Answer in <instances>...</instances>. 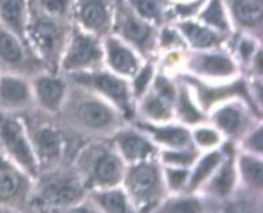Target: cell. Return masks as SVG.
<instances>
[{
	"instance_id": "obj_18",
	"label": "cell",
	"mask_w": 263,
	"mask_h": 213,
	"mask_svg": "<svg viewBox=\"0 0 263 213\" xmlns=\"http://www.w3.org/2000/svg\"><path fill=\"white\" fill-rule=\"evenodd\" d=\"M35 147L40 158L49 161L57 158L60 152V137L52 129H42L35 134Z\"/></svg>"
},
{
	"instance_id": "obj_7",
	"label": "cell",
	"mask_w": 263,
	"mask_h": 213,
	"mask_svg": "<svg viewBox=\"0 0 263 213\" xmlns=\"http://www.w3.org/2000/svg\"><path fill=\"white\" fill-rule=\"evenodd\" d=\"M108 60L114 71L120 74H134L137 71V60L134 54L116 38H109L106 43Z\"/></svg>"
},
{
	"instance_id": "obj_25",
	"label": "cell",
	"mask_w": 263,
	"mask_h": 213,
	"mask_svg": "<svg viewBox=\"0 0 263 213\" xmlns=\"http://www.w3.org/2000/svg\"><path fill=\"white\" fill-rule=\"evenodd\" d=\"M220 163V154L219 152H214V154H210V155H206L200 163H199V166H197V169H196V172H194V175H193V178H191V187H196V186H199L214 169H216V166Z\"/></svg>"
},
{
	"instance_id": "obj_40",
	"label": "cell",
	"mask_w": 263,
	"mask_h": 213,
	"mask_svg": "<svg viewBox=\"0 0 263 213\" xmlns=\"http://www.w3.org/2000/svg\"><path fill=\"white\" fill-rule=\"evenodd\" d=\"M251 146H253L257 152H262V131H260V129L253 135V143H251Z\"/></svg>"
},
{
	"instance_id": "obj_35",
	"label": "cell",
	"mask_w": 263,
	"mask_h": 213,
	"mask_svg": "<svg viewBox=\"0 0 263 213\" xmlns=\"http://www.w3.org/2000/svg\"><path fill=\"white\" fill-rule=\"evenodd\" d=\"M156 89H157V92H159V97H162L165 101H173V100L176 98V91H174V88L171 86V83H170L168 80H165V78H162V77L157 78V81H156Z\"/></svg>"
},
{
	"instance_id": "obj_31",
	"label": "cell",
	"mask_w": 263,
	"mask_h": 213,
	"mask_svg": "<svg viewBox=\"0 0 263 213\" xmlns=\"http://www.w3.org/2000/svg\"><path fill=\"white\" fill-rule=\"evenodd\" d=\"M131 3L134 5L136 11L146 17V18H153V20H159L162 9H160V3L159 0H131Z\"/></svg>"
},
{
	"instance_id": "obj_29",
	"label": "cell",
	"mask_w": 263,
	"mask_h": 213,
	"mask_svg": "<svg viewBox=\"0 0 263 213\" xmlns=\"http://www.w3.org/2000/svg\"><path fill=\"white\" fill-rule=\"evenodd\" d=\"M145 112L153 118H168L170 117L168 101H165L159 95H151L145 101Z\"/></svg>"
},
{
	"instance_id": "obj_15",
	"label": "cell",
	"mask_w": 263,
	"mask_h": 213,
	"mask_svg": "<svg viewBox=\"0 0 263 213\" xmlns=\"http://www.w3.org/2000/svg\"><path fill=\"white\" fill-rule=\"evenodd\" d=\"M120 149L128 160H142L153 152L151 144L137 134H123L119 138Z\"/></svg>"
},
{
	"instance_id": "obj_4",
	"label": "cell",
	"mask_w": 263,
	"mask_h": 213,
	"mask_svg": "<svg viewBox=\"0 0 263 213\" xmlns=\"http://www.w3.org/2000/svg\"><path fill=\"white\" fill-rule=\"evenodd\" d=\"M89 83L94 88H97L100 92H103L106 97H109L112 101H116L123 111H129V97L125 81L108 72H100L91 75Z\"/></svg>"
},
{
	"instance_id": "obj_8",
	"label": "cell",
	"mask_w": 263,
	"mask_h": 213,
	"mask_svg": "<svg viewBox=\"0 0 263 213\" xmlns=\"http://www.w3.org/2000/svg\"><path fill=\"white\" fill-rule=\"evenodd\" d=\"M82 197V189L74 181H57L49 184L43 192V200L48 204L66 206Z\"/></svg>"
},
{
	"instance_id": "obj_34",
	"label": "cell",
	"mask_w": 263,
	"mask_h": 213,
	"mask_svg": "<svg viewBox=\"0 0 263 213\" xmlns=\"http://www.w3.org/2000/svg\"><path fill=\"white\" fill-rule=\"evenodd\" d=\"M151 77H153V68L151 66H146V68H143L139 72V75L136 77V81H134V89H136L137 95L143 94V91L146 89L148 83L151 81Z\"/></svg>"
},
{
	"instance_id": "obj_38",
	"label": "cell",
	"mask_w": 263,
	"mask_h": 213,
	"mask_svg": "<svg viewBox=\"0 0 263 213\" xmlns=\"http://www.w3.org/2000/svg\"><path fill=\"white\" fill-rule=\"evenodd\" d=\"M186 177H188V172L186 171H180V169H170L168 171V183L174 189L180 187L185 183Z\"/></svg>"
},
{
	"instance_id": "obj_17",
	"label": "cell",
	"mask_w": 263,
	"mask_h": 213,
	"mask_svg": "<svg viewBox=\"0 0 263 213\" xmlns=\"http://www.w3.org/2000/svg\"><path fill=\"white\" fill-rule=\"evenodd\" d=\"M180 31L188 38V41L196 48H210L217 43V35L211 32L208 28H203L193 22L180 23Z\"/></svg>"
},
{
	"instance_id": "obj_27",
	"label": "cell",
	"mask_w": 263,
	"mask_h": 213,
	"mask_svg": "<svg viewBox=\"0 0 263 213\" xmlns=\"http://www.w3.org/2000/svg\"><path fill=\"white\" fill-rule=\"evenodd\" d=\"M18 178L14 172L8 169H0V200L12 197L18 190Z\"/></svg>"
},
{
	"instance_id": "obj_20",
	"label": "cell",
	"mask_w": 263,
	"mask_h": 213,
	"mask_svg": "<svg viewBox=\"0 0 263 213\" xmlns=\"http://www.w3.org/2000/svg\"><path fill=\"white\" fill-rule=\"evenodd\" d=\"M148 131H151V134H154L156 140H159L160 143H165L168 146L183 147L190 143V134L182 127H174V126L153 127V126H148Z\"/></svg>"
},
{
	"instance_id": "obj_5",
	"label": "cell",
	"mask_w": 263,
	"mask_h": 213,
	"mask_svg": "<svg viewBox=\"0 0 263 213\" xmlns=\"http://www.w3.org/2000/svg\"><path fill=\"white\" fill-rule=\"evenodd\" d=\"M119 26L122 35L139 48H146V45L151 41V28L136 15L129 14V11L122 14Z\"/></svg>"
},
{
	"instance_id": "obj_13",
	"label": "cell",
	"mask_w": 263,
	"mask_h": 213,
	"mask_svg": "<svg viewBox=\"0 0 263 213\" xmlns=\"http://www.w3.org/2000/svg\"><path fill=\"white\" fill-rule=\"evenodd\" d=\"M194 68L199 72H203L206 75H216V77H225V75H231L234 72L233 61L228 57L219 55V54L200 55L196 60Z\"/></svg>"
},
{
	"instance_id": "obj_6",
	"label": "cell",
	"mask_w": 263,
	"mask_h": 213,
	"mask_svg": "<svg viewBox=\"0 0 263 213\" xmlns=\"http://www.w3.org/2000/svg\"><path fill=\"white\" fill-rule=\"evenodd\" d=\"M82 23L91 31H105L109 22V12L102 0H85L79 11Z\"/></svg>"
},
{
	"instance_id": "obj_28",
	"label": "cell",
	"mask_w": 263,
	"mask_h": 213,
	"mask_svg": "<svg viewBox=\"0 0 263 213\" xmlns=\"http://www.w3.org/2000/svg\"><path fill=\"white\" fill-rule=\"evenodd\" d=\"M233 183H234V171H233V166L231 164H227L219 172V175L214 178V181H213V190L217 192V194H220V195H227L231 190Z\"/></svg>"
},
{
	"instance_id": "obj_19",
	"label": "cell",
	"mask_w": 263,
	"mask_h": 213,
	"mask_svg": "<svg viewBox=\"0 0 263 213\" xmlns=\"http://www.w3.org/2000/svg\"><path fill=\"white\" fill-rule=\"evenodd\" d=\"M0 17L3 23L22 34L23 32V3L22 0H0Z\"/></svg>"
},
{
	"instance_id": "obj_43",
	"label": "cell",
	"mask_w": 263,
	"mask_h": 213,
	"mask_svg": "<svg viewBox=\"0 0 263 213\" xmlns=\"http://www.w3.org/2000/svg\"><path fill=\"white\" fill-rule=\"evenodd\" d=\"M60 213H89L86 212L85 209H69V210H63V212Z\"/></svg>"
},
{
	"instance_id": "obj_42",
	"label": "cell",
	"mask_w": 263,
	"mask_h": 213,
	"mask_svg": "<svg viewBox=\"0 0 263 213\" xmlns=\"http://www.w3.org/2000/svg\"><path fill=\"white\" fill-rule=\"evenodd\" d=\"M240 52L243 54V57H250V54H253V43L251 41H245L240 46Z\"/></svg>"
},
{
	"instance_id": "obj_32",
	"label": "cell",
	"mask_w": 263,
	"mask_h": 213,
	"mask_svg": "<svg viewBox=\"0 0 263 213\" xmlns=\"http://www.w3.org/2000/svg\"><path fill=\"white\" fill-rule=\"evenodd\" d=\"M166 213H200L202 212V206L197 200L193 198H185V200H177L173 201L171 204H168V207L165 209Z\"/></svg>"
},
{
	"instance_id": "obj_9",
	"label": "cell",
	"mask_w": 263,
	"mask_h": 213,
	"mask_svg": "<svg viewBox=\"0 0 263 213\" xmlns=\"http://www.w3.org/2000/svg\"><path fill=\"white\" fill-rule=\"evenodd\" d=\"M80 120L92 129H103L112 123V112L99 101H85L79 108Z\"/></svg>"
},
{
	"instance_id": "obj_24",
	"label": "cell",
	"mask_w": 263,
	"mask_h": 213,
	"mask_svg": "<svg viewBox=\"0 0 263 213\" xmlns=\"http://www.w3.org/2000/svg\"><path fill=\"white\" fill-rule=\"evenodd\" d=\"M240 120H242L240 118V112L237 109H234V108H225V109L219 111L217 115H216L217 126L222 131L228 132V134H234L239 129Z\"/></svg>"
},
{
	"instance_id": "obj_36",
	"label": "cell",
	"mask_w": 263,
	"mask_h": 213,
	"mask_svg": "<svg viewBox=\"0 0 263 213\" xmlns=\"http://www.w3.org/2000/svg\"><path fill=\"white\" fill-rule=\"evenodd\" d=\"M196 140L202 146H213L219 141V135L211 129H199L196 132Z\"/></svg>"
},
{
	"instance_id": "obj_21",
	"label": "cell",
	"mask_w": 263,
	"mask_h": 213,
	"mask_svg": "<svg viewBox=\"0 0 263 213\" xmlns=\"http://www.w3.org/2000/svg\"><path fill=\"white\" fill-rule=\"evenodd\" d=\"M263 0H237L234 5V15L240 23L253 25L262 18Z\"/></svg>"
},
{
	"instance_id": "obj_12",
	"label": "cell",
	"mask_w": 263,
	"mask_h": 213,
	"mask_svg": "<svg viewBox=\"0 0 263 213\" xmlns=\"http://www.w3.org/2000/svg\"><path fill=\"white\" fill-rule=\"evenodd\" d=\"M0 60L9 66L22 65L25 60V51L18 38L2 26H0Z\"/></svg>"
},
{
	"instance_id": "obj_41",
	"label": "cell",
	"mask_w": 263,
	"mask_h": 213,
	"mask_svg": "<svg viewBox=\"0 0 263 213\" xmlns=\"http://www.w3.org/2000/svg\"><path fill=\"white\" fill-rule=\"evenodd\" d=\"M177 38H176V34L173 32V31H163V38H162V43L163 45H170V43H173V41H176Z\"/></svg>"
},
{
	"instance_id": "obj_30",
	"label": "cell",
	"mask_w": 263,
	"mask_h": 213,
	"mask_svg": "<svg viewBox=\"0 0 263 213\" xmlns=\"http://www.w3.org/2000/svg\"><path fill=\"white\" fill-rule=\"evenodd\" d=\"M179 112H180L182 118L185 121H188V123H197V121H200L203 118L202 114L191 103V100H190L185 89L180 92V97H179Z\"/></svg>"
},
{
	"instance_id": "obj_11",
	"label": "cell",
	"mask_w": 263,
	"mask_h": 213,
	"mask_svg": "<svg viewBox=\"0 0 263 213\" xmlns=\"http://www.w3.org/2000/svg\"><path fill=\"white\" fill-rule=\"evenodd\" d=\"M35 91H37V97L40 103L45 108L51 111L59 108L62 97H63V84L60 80L51 78V77H42L35 83Z\"/></svg>"
},
{
	"instance_id": "obj_1",
	"label": "cell",
	"mask_w": 263,
	"mask_h": 213,
	"mask_svg": "<svg viewBox=\"0 0 263 213\" xmlns=\"http://www.w3.org/2000/svg\"><path fill=\"white\" fill-rule=\"evenodd\" d=\"M0 137L3 140V144L6 146L8 152L14 157V160L18 161V164L23 166L26 171L34 174L35 166H34L32 152L25 138L22 126L12 120H3L0 123Z\"/></svg>"
},
{
	"instance_id": "obj_37",
	"label": "cell",
	"mask_w": 263,
	"mask_h": 213,
	"mask_svg": "<svg viewBox=\"0 0 263 213\" xmlns=\"http://www.w3.org/2000/svg\"><path fill=\"white\" fill-rule=\"evenodd\" d=\"M193 154L188 152H166L163 155L165 161L171 163V164H188L193 161Z\"/></svg>"
},
{
	"instance_id": "obj_39",
	"label": "cell",
	"mask_w": 263,
	"mask_h": 213,
	"mask_svg": "<svg viewBox=\"0 0 263 213\" xmlns=\"http://www.w3.org/2000/svg\"><path fill=\"white\" fill-rule=\"evenodd\" d=\"M200 3H202V2H194V3H191V5H188V3L180 5V6H177V12L182 14V15H191V14H194V12L197 11V8L200 6Z\"/></svg>"
},
{
	"instance_id": "obj_22",
	"label": "cell",
	"mask_w": 263,
	"mask_h": 213,
	"mask_svg": "<svg viewBox=\"0 0 263 213\" xmlns=\"http://www.w3.org/2000/svg\"><path fill=\"white\" fill-rule=\"evenodd\" d=\"M202 18L217 28V29H222L225 31L228 28V22H227V17H225V11H223V6L220 3V0H211L208 3V6L205 8V11L202 12Z\"/></svg>"
},
{
	"instance_id": "obj_23",
	"label": "cell",
	"mask_w": 263,
	"mask_h": 213,
	"mask_svg": "<svg viewBox=\"0 0 263 213\" xmlns=\"http://www.w3.org/2000/svg\"><path fill=\"white\" fill-rule=\"evenodd\" d=\"M97 200L106 213H131L122 192H106L99 195Z\"/></svg>"
},
{
	"instance_id": "obj_33",
	"label": "cell",
	"mask_w": 263,
	"mask_h": 213,
	"mask_svg": "<svg viewBox=\"0 0 263 213\" xmlns=\"http://www.w3.org/2000/svg\"><path fill=\"white\" fill-rule=\"evenodd\" d=\"M45 11H48L54 17H60L68 9V0H40Z\"/></svg>"
},
{
	"instance_id": "obj_2",
	"label": "cell",
	"mask_w": 263,
	"mask_h": 213,
	"mask_svg": "<svg viewBox=\"0 0 263 213\" xmlns=\"http://www.w3.org/2000/svg\"><path fill=\"white\" fill-rule=\"evenodd\" d=\"M100 58H102V49L97 40L85 34H76L69 46V51L65 57L63 66L66 69L88 68L97 65Z\"/></svg>"
},
{
	"instance_id": "obj_26",
	"label": "cell",
	"mask_w": 263,
	"mask_h": 213,
	"mask_svg": "<svg viewBox=\"0 0 263 213\" xmlns=\"http://www.w3.org/2000/svg\"><path fill=\"white\" fill-rule=\"evenodd\" d=\"M240 167H242V174L245 177V180L251 184L260 186L262 184V163L253 157H243L240 161Z\"/></svg>"
},
{
	"instance_id": "obj_3",
	"label": "cell",
	"mask_w": 263,
	"mask_h": 213,
	"mask_svg": "<svg viewBox=\"0 0 263 213\" xmlns=\"http://www.w3.org/2000/svg\"><path fill=\"white\" fill-rule=\"evenodd\" d=\"M29 34L34 43L37 45V48L46 55L54 54L55 49H59L60 41H62L60 25L54 18H49L46 15H40L34 18L29 28Z\"/></svg>"
},
{
	"instance_id": "obj_16",
	"label": "cell",
	"mask_w": 263,
	"mask_h": 213,
	"mask_svg": "<svg viewBox=\"0 0 263 213\" xmlns=\"http://www.w3.org/2000/svg\"><path fill=\"white\" fill-rule=\"evenodd\" d=\"M94 174H96V178L103 184L116 183L120 178V174H122L120 160L112 154H103L96 163Z\"/></svg>"
},
{
	"instance_id": "obj_14",
	"label": "cell",
	"mask_w": 263,
	"mask_h": 213,
	"mask_svg": "<svg viewBox=\"0 0 263 213\" xmlns=\"http://www.w3.org/2000/svg\"><path fill=\"white\" fill-rule=\"evenodd\" d=\"M28 100L26 84L14 77H3L0 80V103L6 106L23 104Z\"/></svg>"
},
{
	"instance_id": "obj_10",
	"label": "cell",
	"mask_w": 263,
	"mask_h": 213,
	"mask_svg": "<svg viewBox=\"0 0 263 213\" xmlns=\"http://www.w3.org/2000/svg\"><path fill=\"white\" fill-rule=\"evenodd\" d=\"M157 171L154 166L149 164H140L134 167L129 174V186L137 197H145L151 194L157 186Z\"/></svg>"
}]
</instances>
